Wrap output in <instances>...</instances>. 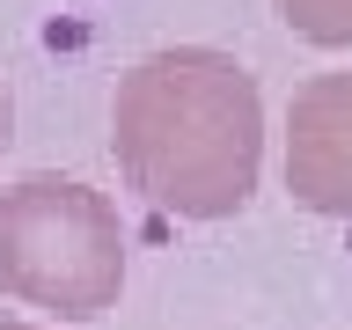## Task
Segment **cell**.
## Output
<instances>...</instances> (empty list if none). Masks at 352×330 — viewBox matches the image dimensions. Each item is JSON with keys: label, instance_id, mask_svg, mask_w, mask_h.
I'll return each mask as SVG.
<instances>
[{"label": "cell", "instance_id": "obj_4", "mask_svg": "<svg viewBox=\"0 0 352 330\" xmlns=\"http://www.w3.org/2000/svg\"><path fill=\"white\" fill-rule=\"evenodd\" d=\"M279 15L294 37L323 44V52H352V0H279Z\"/></svg>", "mask_w": 352, "mask_h": 330}, {"label": "cell", "instance_id": "obj_1", "mask_svg": "<svg viewBox=\"0 0 352 330\" xmlns=\"http://www.w3.org/2000/svg\"><path fill=\"white\" fill-rule=\"evenodd\" d=\"M110 154L132 191L176 220H235L264 176L257 74L213 44H169L110 96Z\"/></svg>", "mask_w": 352, "mask_h": 330}, {"label": "cell", "instance_id": "obj_5", "mask_svg": "<svg viewBox=\"0 0 352 330\" xmlns=\"http://www.w3.org/2000/svg\"><path fill=\"white\" fill-rule=\"evenodd\" d=\"M8 125H15V103H8V81H0V147H8Z\"/></svg>", "mask_w": 352, "mask_h": 330}, {"label": "cell", "instance_id": "obj_6", "mask_svg": "<svg viewBox=\"0 0 352 330\" xmlns=\"http://www.w3.org/2000/svg\"><path fill=\"white\" fill-rule=\"evenodd\" d=\"M0 330H44V323H22V316H0Z\"/></svg>", "mask_w": 352, "mask_h": 330}, {"label": "cell", "instance_id": "obj_3", "mask_svg": "<svg viewBox=\"0 0 352 330\" xmlns=\"http://www.w3.org/2000/svg\"><path fill=\"white\" fill-rule=\"evenodd\" d=\"M286 191L323 220H352V66L316 74L286 103Z\"/></svg>", "mask_w": 352, "mask_h": 330}, {"label": "cell", "instance_id": "obj_2", "mask_svg": "<svg viewBox=\"0 0 352 330\" xmlns=\"http://www.w3.org/2000/svg\"><path fill=\"white\" fill-rule=\"evenodd\" d=\"M0 294L96 323L125 294V228L81 176H22L0 191Z\"/></svg>", "mask_w": 352, "mask_h": 330}]
</instances>
